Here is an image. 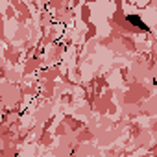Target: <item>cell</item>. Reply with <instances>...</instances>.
Masks as SVG:
<instances>
[{"label": "cell", "mask_w": 157, "mask_h": 157, "mask_svg": "<svg viewBox=\"0 0 157 157\" xmlns=\"http://www.w3.org/2000/svg\"><path fill=\"white\" fill-rule=\"evenodd\" d=\"M126 21H128L129 24H133V26H137V28H140V30L148 32V26L144 24V21H142L140 17H137V15H128V17H126Z\"/></svg>", "instance_id": "obj_1"}]
</instances>
